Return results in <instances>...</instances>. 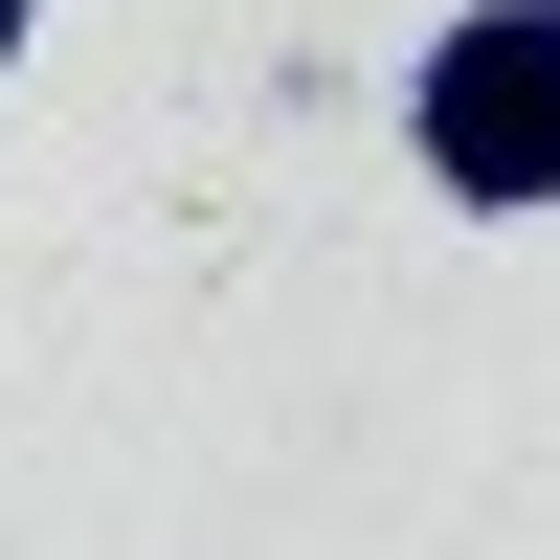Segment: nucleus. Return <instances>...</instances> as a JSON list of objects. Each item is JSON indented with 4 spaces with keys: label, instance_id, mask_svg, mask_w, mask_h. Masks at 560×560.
I'll return each mask as SVG.
<instances>
[{
    "label": "nucleus",
    "instance_id": "f257e3e1",
    "mask_svg": "<svg viewBox=\"0 0 560 560\" xmlns=\"http://www.w3.org/2000/svg\"><path fill=\"white\" fill-rule=\"evenodd\" d=\"M404 113H427V179H448V202H560V0H471Z\"/></svg>",
    "mask_w": 560,
    "mask_h": 560
},
{
    "label": "nucleus",
    "instance_id": "f03ea898",
    "mask_svg": "<svg viewBox=\"0 0 560 560\" xmlns=\"http://www.w3.org/2000/svg\"><path fill=\"white\" fill-rule=\"evenodd\" d=\"M0 68H23V0H0Z\"/></svg>",
    "mask_w": 560,
    "mask_h": 560
}]
</instances>
